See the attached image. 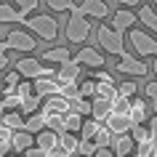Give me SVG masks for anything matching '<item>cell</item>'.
Instances as JSON below:
<instances>
[{
  "label": "cell",
  "mask_w": 157,
  "mask_h": 157,
  "mask_svg": "<svg viewBox=\"0 0 157 157\" xmlns=\"http://www.w3.org/2000/svg\"><path fill=\"white\" fill-rule=\"evenodd\" d=\"M29 147H35V133L24 131V128L13 131V136H11V152H16V155H24Z\"/></svg>",
  "instance_id": "obj_9"
},
{
  "label": "cell",
  "mask_w": 157,
  "mask_h": 157,
  "mask_svg": "<svg viewBox=\"0 0 157 157\" xmlns=\"http://www.w3.org/2000/svg\"><path fill=\"white\" fill-rule=\"evenodd\" d=\"M11 152V141H0V157H6Z\"/></svg>",
  "instance_id": "obj_46"
},
{
  "label": "cell",
  "mask_w": 157,
  "mask_h": 157,
  "mask_svg": "<svg viewBox=\"0 0 157 157\" xmlns=\"http://www.w3.org/2000/svg\"><path fill=\"white\" fill-rule=\"evenodd\" d=\"M16 69L21 77H27V80H37V77H53V69L51 67H45L43 61H37V59L27 56V59H19L16 61Z\"/></svg>",
  "instance_id": "obj_4"
},
{
  "label": "cell",
  "mask_w": 157,
  "mask_h": 157,
  "mask_svg": "<svg viewBox=\"0 0 157 157\" xmlns=\"http://www.w3.org/2000/svg\"><path fill=\"white\" fill-rule=\"evenodd\" d=\"M19 80H21V75H19V69H16V72H6V83H8V85H16Z\"/></svg>",
  "instance_id": "obj_44"
},
{
  "label": "cell",
  "mask_w": 157,
  "mask_h": 157,
  "mask_svg": "<svg viewBox=\"0 0 157 157\" xmlns=\"http://www.w3.org/2000/svg\"><path fill=\"white\" fill-rule=\"evenodd\" d=\"M136 91H139V85L133 83V80H125V83L117 85V93H120V96H125V99H133V96H136Z\"/></svg>",
  "instance_id": "obj_34"
},
{
  "label": "cell",
  "mask_w": 157,
  "mask_h": 157,
  "mask_svg": "<svg viewBox=\"0 0 157 157\" xmlns=\"http://www.w3.org/2000/svg\"><path fill=\"white\" fill-rule=\"evenodd\" d=\"M45 6H48L51 11H59V13H61V11H72L77 3H75V0H45Z\"/></svg>",
  "instance_id": "obj_32"
},
{
  "label": "cell",
  "mask_w": 157,
  "mask_h": 157,
  "mask_svg": "<svg viewBox=\"0 0 157 157\" xmlns=\"http://www.w3.org/2000/svg\"><path fill=\"white\" fill-rule=\"evenodd\" d=\"M96 37H99V45L107 51V53H115V56H123V53H128V51H125L123 32H117L115 27L101 24V27H99V32H96Z\"/></svg>",
  "instance_id": "obj_2"
},
{
  "label": "cell",
  "mask_w": 157,
  "mask_h": 157,
  "mask_svg": "<svg viewBox=\"0 0 157 157\" xmlns=\"http://www.w3.org/2000/svg\"><path fill=\"white\" fill-rule=\"evenodd\" d=\"M136 24V16H133L128 8H123V11H117L115 16H112V27H115L117 32H125V29H131V27Z\"/></svg>",
  "instance_id": "obj_19"
},
{
  "label": "cell",
  "mask_w": 157,
  "mask_h": 157,
  "mask_svg": "<svg viewBox=\"0 0 157 157\" xmlns=\"http://www.w3.org/2000/svg\"><path fill=\"white\" fill-rule=\"evenodd\" d=\"M152 3H155V6H157V0H152Z\"/></svg>",
  "instance_id": "obj_54"
},
{
  "label": "cell",
  "mask_w": 157,
  "mask_h": 157,
  "mask_svg": "<svg viewBox=\"0 0 157 157\" xmlns=\"http://www.w3.org/2000/svg\"><path fill=\"white\" fill-rule=\"evenodd\" d=\"M93 157H117V155H115L112 147H99L96 152H93Z\"/></svg>",
  "instance_id": "obj_41"
},
{
  "label": "cell",
  "mask_w": 157,
  "mask_h": 157,
  "mask_svg": "<svg viewBox=\"0 0 157 157\" xmlns=\"http://www.w3.org/2000/svg\"><path fill=\"white\" fill-rule=\"evenodd\" d=\"M72 109V101H67L64 96H45V104H43L40 112H59V115H67Z\"/></svg>",
  "instance_id": "obj_14"
},
{
  "label": "cell",
  "mask_w": 157,
  "mask_h": 157,
  "mask_svg": "<svg viewBox=\"0 0 157 157\" xmlns=\"http://www.w3.org/2000/svg\"><path fill=\"white\" fill-rule=\"evenodd\" d=\"M6 45H8V51H35L37 48V43H35L32 35H27L24 29H11L8 37H6Z\"/></svg>",
  "instance_id": "obj_6"
},
{
  "label": "cell",
  "mask_w": 157,
  "mask_h": 157,
  "mask_svg": "<svg viewBox=\"0 0 157 157\" xmlns=\"http://www.w3.org/2000/svg\"><path fill=\"white\" fill-rule=\"evenodd\" d=\"M109 115H112V101L93 96V101H91V117H96L99 123H104V120H107Z\"/></svg>",
  "instance_id": "obj_17"
},
{
  "label": "cell",
  "mask_w": 157,
  "mask_h": 157,
  "mask_svg": "<svg viewBox=\"0 0 157 157\" xmlns=\"http://www.w3.org/2000/svg\"><path fill=\"white\" fill-rule=\"evenodd\" d=\"M11 136H13V131H11L8 125L0 123V141H11Z\"/></svg>",
  "instance_id": "obj_43"
},
{
  "label": "cell",
  "mask_w": 157,
  "mask_h": 157,
  "mask_svg": "<svg viewBox=\"0 0 157 157\" xmlns=\"http://www.w3.org/2000/svg\"><path fill=\"white\" fill-rule=\"evenodd\" d=\"M99 128H101V123L96 120V117H91V120H83V128H80V136H83V139H93Z\"/></svg>",
  "instance_id": "obj_29"
},
{
  "label": "cell",
  "mask_w": 157,
  "mask_h": 157,
  "mask_svg": "<svg viewBox=\"0 0 157 157\" xmlns=\"http://www.w3.org/2000/svg\"><path fill=\"white\" fill-rule=\"evenodd\" d=\"M77 91H80L83 99H93L96 96V80H83V83L77 85Z\"/></svg>",
  "instance_id": "obj_35"
},
{
  "label": "cell",
  "mask_w": 157,
  "mask_h": 157,
  "mask_svg": "<svg viewBox=\"0 0 157 157\" xmlns=\"http://www.w3.org/2000/svg\"><path fill=\"white\" fill-rule=\"evenodd\" d=\"M24 13L19 8H11V6H6V3H0V24H16V21H21L24 24Z\"/></svg>",
  "instance_id": "obj_20"
},
{
  "label": "cell",
  "mask_w": 157,
  "mask_h": 157,
  "mask_svg": "<svg viewBox=\"0 0 157 157\" xmlns=\"http://www.w3.org/2000/svg\"><path fill=\"white\" fill-rule=\"evenodd\" d=\"M77 8L83 11L85 16H93V19H107L109 16V8H107L104 0H83Z\"/></svg>",
  "instance_id": "obj_11"
},
{
  "label": "cell",
  "mask_w": 157,
  "mask_h": 157,
  "mask_svg": "<svg viewBox=\"0 0 157 157\" xmlns=\"http://www.w3.org/2000/svg\"><path fill=\"white\" fill-rule=\"evenodd\" d=\"M88 35H91V24H88L85 13L75 6L72 16H69V21H67V40L69 43H85Z\"/></svg>",
  "instance_id": "obj_1"
},
{
  "label": "cell",
  "mask_w": 157,
  "mask_h": 157,
  "mask_svg": "<svg viewBox=\"0 0 157 157\" xmlns=\"http://www.w3.org/2000/svg\"><path fill=\"white\" fill-rule=\"evenodd\" d=\"M80 128H83V115H80V112H75V109H69V112L64 115V131L80 133Z\"/></svg>",
  "instance_id": "obj_21"
},
{
  "label": "cell",
  "mask_w": 157,
  "mask_h": 157,
  "mask_svg": "<svg viewBox=\"0 0 157 157\" xmlns=\"http://www.w3.org/2000/svg\"><path fill=\"white\" fill-rule=\"evenodd\" d=\"M155 157H157V155H155Z\"/></svg>",
  "instance_id": "obj_56"
},
{
  "label": "cell",
  "mask_w": 157,
  "mask_h": 157,
  "mask_svg": "<svg viewBox=\"0 0 157 157\" xmlns=\"http://www.w3.org/2000/svg\"><path fill=\"white\" fill-rule=\"evenodd\" d=\"M133 149H136V141H133V136H128V133H120V136H115V155H117V157H128V155H133Z\"/></svg>",
  "instance_id": "obj_18"
},
{
  "label": "cell",
  "mask_w": 157,
  "mask_h": 157,
  "mask_svg": "<svg viewBox=\"0 0 157 157\" xmlns=\"http://www.w3.org/2000/svg\"><path fill=\"white\" fill-rule=\"evenodd\" d=\"M0 107H3V101H0Z\"/></svg>",
  "instance_id": "obj_55"
},
{
  "label": "cell",
  "mask_w": 157,
  "mask_h": 157,
  "mask_svg": "<svg viewBox=\"0 0 157 157\" xmlns=\"http://www.w3.org/2000/svg\"><path fill=\"white\" fill-rule=\"evenodd\" d=\"M35 144L40 149H45V152H51V149L59 147V131H51V128H43L40 133H35Z\"/></svg>",
  "instance_id": "obj_15"
},
{
  "label": "cell",
  "mask_w": 157,
  "mask_h": 157,
  "mask_svg": "<svg viewBox=\"0 0 157 157\" xmlns=\"http://www.w3.org/2000/svg\"><path fill=\"white\" fill-rule=\"evenodd\" d=\"M40 101H43V96L40 93H29L24 101H21V115H32V112H37V107H40Z\"/></svg>",
  "instance_id": "obj_28"
},
{
  "label": "cell",
  "mask_w": 157,
  "mask_h": 157,
  "mask_svg": "<svg viewBox=\"0 0 157 157\" xmlns=\"http://www.w3.org/2000/svg\"><path fill=\"white\" fill-rule=\"evenodd\" d=\"M128 157H139V155H128Z\"/></svg>",
  "instance_id": "obj_53"
},
{
  "label": "cell",
  "mask_w": 157,
  "mask_h": 157,
  "mask_svg": "<svg viewBox=\"0 0 157 157\" xmlns=\"http://www.w3.org/2000/svg\"><path fill=\"white\" fill-rule=\"evenodd\" d=\"M80 72H83V67L77 64L75 59H69V61H64V64L56 69V80H59L61 85H77Z\"/></svg>",
  "instance_id": "obj_7"
},
{
  "label": "cell",
  "mask_w": 157,
  "mask_h": 157,
  "mask_svg": "<svg viewBox=\"0 0 157 157\" xmlns=\"http://www.w3.org/2000/svg\"><path fill=\"white\" fill-rule=\"evenodd\" d=\"M72 109H75V112H80V115H91V101H88V99H83V96H77V99H75L72 101Z\"/></svg>",
  "instance_id": "obj_37"
},
{
  "label": "cell",
  "mask_w": 157,
  "mask_h": 157,
  "mask_svg": "<svg viewBox=\"0 0 157 157\" xmlns=\"http://www.w3.org/2000/svg\"><path fill=\"white\" fill-rule=\"evenodd\" d=\"M96 141L93 139H83L80 136V144H77V155H83V157H93V152H96Z\"/></svg>",
  "instance_id": "obj_31"
},
{
  "label": "cell",
  "mask_w": 157,
  "mask_h": 157,
  "mask_svg": "<svg viewBox=\"0 0 157 157\" xmlns=\"http://www.w3.org/2000/svg\"><path fill=\"white\" fill-rule=\"evenodd\" d=\"M75 61H77L80 67L85 64V67H93V69H101V67H104V56H101L96 48H88V45H85L83 51H77Z\"/></svg>",
  "instance_id": "obj_10"
},
{
  "label": "cell",
  "mask_w": 157,
  "mask_h": 157,
  "mask_svg": "<svg viewBox=\"0 0 157 157\" xmlns=\"http://www.w3.org/2000/svg\"><path fill=\"white\" fill-rule=\"evenodd\" d=\"M13 3H16V8L21 11V13H32L35 8H37V6H40V0H13Z\"/></svg>",
  "instance_id": "obj_38"
},
{
  "label": "cell",
  "mask_w": 157,
  "mask_h": 157,
  "mask_svg": "<svg viewBox=\"0 0 157 157\" xmlns=\"http://www.w3.org/2000/svg\"><path fill=\"white\" fill-rule=\"evenodd\" d=\"M128 133L133 136V141H136V144L149 139V128H144V123H141V125H131V131H128Z\"/></svg>",
  "instance_id": "obj_36"
},
{
  "label": "cell",
  "mask_w": 157,
  "mask_h": 157,
  "mask_svg": "<svg viewBox=\"0 0 157 157\" xmlns=\"http://www.w3.org/2000/svg\"><path fill=\"white\" fill-rule=\"evenodd\" d=\"M104 125L112 131V136H120V133H128V131H131V117H128V115H117V112H112V115L104 120Z\"/></svg>",
  "instance_id": "obj_13"
},
{
  "label": "cell",
  "mask_w": 157,
  "mask_h": 157,
  "mask_svg": "<svg viewBox=\"0 0 157 157\" xmlns=\"http://www.w3.org/2000/svg\"><path fill=\"white\" fill-rule=\"evenodd\" d=\"M144 93H147V99L152 101V104H155V115H157V80H155V83H147Z\"/></svg>",
  "instance_id": "obj_39"
},
{
  "label": "cell",
  "mask_w": 157,
  "mask_h": 157,
  "mask_svg": "<svg viewBox=\"0 0 157 157\" xmlns=\"http://www.w3.org/2000/svg\"><path fill=\"white\" fill-rule=\"evenodd\" d=\"M128 117H131V125H141L149 117V109H147V104H144V99H131Z\"/></svg>",
  "instance_id": "obj_16"
},
{
  "label": "cell",
  "mask_w": 157,
  "mask_h": 157,
  "mask_svg": "<svg viewBox=\"0 0 157 157\" xmlns=\"http://www.w3.org/2000/svg\"><path fill=\"white\" fill-rule=\"evenodd\" d=\"M152 133H157V115L149 120V136H152Z\"/></svg>",
  "instance_id": "obj_47"
},
{
  "label": "cell",
  "mask_w": 157,
  "mask_h": 157,
  "mask_svg": "<svg viewBox=\"0 0 157 157\" xmlns=\"http://www.w3.org/2000/svg\"><path fill=\"white\" fill-rule=\"evenodd\" d=\"M24 27L32 29L37 37L43 40H56L59 37V21L51 16H32V19H24Z\"/></svg>",
  "instance_id": "obj_3"
},
{
  "label": "cell",
  "mask_w": 157,
  "mask_h": 157,
  "mask_svg": "<svg viewBox=\"0 0 157 157\" xmlns=\"http://www.w3.org/2000/svg\"><path fill=\"white\" fill-rule=\"evenodd\" d=\"M3 115H6V109H3V107H0V123H3Z\"/></svg>",
  "instance_id": "obj_52"
},
{
  "label": "cell",
  "mask_w": 157,
  "mask_h": 157,
  "mask_svg": "<svg viewBox=\"0 0 157 157\" xmlns=\"http://www.w3.org/2000/svg\"><path fill=\"white\" fill-rule=\"evenodd\" d=\"M77 144H80V139H77L75 133H69V131L59 133V147H64L69 155H77Z\"/></svg>",
  "instance_id": "obj_23"
},
{
  "label": "cell",
  "mask_w": 157,
  "mask_h": 157,
  "mask_svg": "<svg viewBox=\"0 0 157 157\" xmlns=\"http://www.w3.org/2000/svg\"><path fill=\"white\" fill-rule=\"evenodd\" d=\"M35 93H40L43 99L45 96H56V93H61V83L56 80V75L53 77H37L35 80Z\"/></svg>",
  "instance_id": "obj_12"
},
{
  "label": "cell",
  "mask_w": 157,
  "mask_h": 157,
  "mask_svg": "<svg viewBox=\"0 0 157 157\" xmlns=\"http://www.w3.org/2000/svg\"><path fill=\"white\" fill-rule=\"evenodd\" d=\"M120 3H123V6H125V8H133V6H139V3H141V0H120Z\"/></svg>",
  "instance_id": "obj_48"
},
{
  "label": "cell",
  "mask_w": 157,
  "mask_h": 157,
  "mask_svg": "<svg viewBox=\"0 0 157 157\" xmlns=\"http://www.w3.org/2000/svg\"><path fill=\"white\" fill-rule=\"evenodd\" d=\"M24 157H48V152H45V149H40L37 144H35V147H29V149L24 152Z\"/></svg>",
  "instance_id": "obj_40"
},
{
  "label": "cell",
  "mask_w": 157,
  "mask_h": 157,
  "mask_svg": "<svg viewBox=\"0 0 157 157\" xmlns=\"http://www.w3.org/2000/svg\"><path fill=\"white\" fill-rule=\"evenodd\" d=\"M48 157H75V155H69L64 147H56V149H51V152H48Z\"/></svg>",
  "instance_id": "obj_42"
},
{
  "label": "cell",
  "mask_w": 157,
  "mask_h": 157,
  "mask_svg": "<svg viewBox=\"0 0 157 157\" xmlns=\"http://www.w3.org/2000/svg\"><path fill=\"white\" fill-rule=\"evenodd\" d=\"M128 109H131V99H125V96L117 93L115 101H112V112H117V115H128Z\"/></svg>",
  "instance_id": "obj_33"
},
{
  "label": "cell",
  "mask_w": 157,
  "mask_h": 157,
  "mask_svg": "<svg viewBox=\"0 0 157 157\" xmlns=\"http://www.w3.org/2000/svg\"><path fill=\"white\" fill-rule=\"evenodd\" d=\"M43 128H45V117H43V112H32V115L24 120V131H29V133H40Z\"/></svg>",
  "instance_id": "obj_25"
},
{
  "label": "cell",
  "mask_w": 157,
  "mask_h": 157,
  "mask_svg": "<svg viewBox=\"0 0 157 157\" xmlns=\"http://www.w3.org/2000/svg\"><path fill=\"white\" fill-rule=\"evenodd\" d=\"M3 125H8L11 131H19V128H24V115L16 112V109H6V115H3Z\"/></svg>",
  "instance_id": "obj_22"
},
{
  "label": "cell",
  "mask_w": 157,
  "mask_h": 157,
  "mask_svg": "<svg viewBox=\"0 0 157 157\" xmlns=\"http://www.w3.org/2000/svg\"><path fill=\"white\" fill-rule=\"evenodd\" d=\"M139 19H141V21H144V24H147L149 29H152V32L157 35V11H155V8L144 6V8L139 11Z\"/></svg>",
  "instance_id": "obj_27"
},
{
  "label": "cell",
  "mask_w": 157,
  "mask_h": 157,
  "mask_svg": "<svg viewBox=\"0 0 157 157\" xmlns=\"http://www.w3.org/2000/svg\"><path fill=\"white\" fill-rule=\"evenodd\" d=\"M43 59H45V61L64 64V61H69V59H72V53H69V48H64V45H61V48H51V51H45V53H43Z\"/></svg>",
  "instance_id": "obj_24"
},
{
  "label": "cell",
  "mask_w": 157,
  "mask_h": 157,
  "mask_svg": "<svg viewBox=\"0 0 157 157\" xmlns=\"http://www.w3.org/2000/svg\"><path fill=\"white\" fill-rule=\"evenodd\" d=\"M128 37H131V45H133V51L139 56H157V40L149 32H144V29H131Z\"/></svg>",
  "instance_id": "obj_5"
},
{
  "label": "cell",
  "mask_w": 157,
  "mask_h": 157,
  "mask_svg": "<svg viewBox=\"0 0 157 157\" xmlns=\"http://www.w3.org/2000/svg\"><path fill=\"white\" fill-rule=\"evenodd\" d=\"M8 51V45H6V40H0V53H6Z\"/></svg>",
  "instance_id": "obj_50"
},
{
  "label": "cell",
  "mask_w": 157,
  "mask_h": 157,
  "mask_svg": "<svg viewBox=\"0 0 157 157\" xmlns=\"http://www.w3.org/2000/svg\"><path fill=\"white\" fill-rule=\"evenodd\" d=\"M8 64H11V61H8V56H6V53H0V69H6Z\"/></svg>",
  "instance_id": "obj_49"
},
{
  "label": "cell",
  "mask_w": 157,
  "mask_h": 157,
  "mask_svg": "<svg viewBox=\"0 0 157 157\" xmlns=\"http://www.w3.org/2000/svg\"><path fill=\"white\" fill-rule=\"evenodd\" d=\"M96 80H101V83H115V77H112L109 72H104V69H101V72H96Z\"/></svg>",
  "instance_id": "obj_45"
},
{
  "label": "cell",
  "mask_w": 157,
  "mask_h": 157,
  "mask_svg": "<svg viewBox=\"0 0 157 157\" xmlns=\"http://www.w3.org/2000/svg\"><path fill=\"white\" fill-rule=\"evenodd\" d=\"M115 69H117V72H123V75H136V77H141V75L149 72V67L144 64V61L128 56V53H123V56H120V61H117Z\"/></svg>",
  "instance_id": "obj_8"
},
{
  "label": "cell",
  "mask_w": 157,
  "mask_h": 157,
  "mask_svg": "<svg viewBox=\"0 0 157 157\" xmlns=\"http://www.w3.org/2000/svg\"><path fill=\"white\" fill-rule=\"evenodd\" d=\"M96 96H99V99H107V101H115L117 85L115 83H101V80H96Z\"/></svg>",
  "instance_id": "obj_26"
},
{
  "label": "cell",
  "mask_w": 157,
  "mask_h": 157,
  "mask_svg": "<svg viewBox=\"0 0 157 157\" xmlns=\"http://www.w3.org/2000/svg\"><path fill=\"white\" fill-rule=\"evenodd\" d=\"M93 141H96V147H109V144H112V131H109L107 125L101 123V128L96 131V136H93Z\"/></svg>",
  "instance_id": "obj_30"
},
{
  "label": "cell",
  "mask_w": 157,
  "mask_h": 157,
  "mask_svg": "<svg viewBox=\"0 0 157 157\" xmlns=\"http://www.w3.org/2000/svg\"><path fill=\"white\" fill-rule=\"evenodd\" d=\"M152 69H155V75H157V56H155V64H152Z\"/></svg>",
  "instance_id": "obj_51"
}]
</instances>
